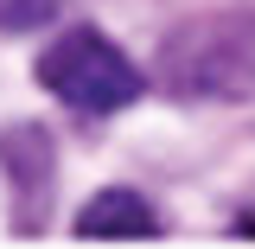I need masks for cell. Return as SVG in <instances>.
I'll return each instance as SVG.
<instances>
[{"label":"cell","instance_id":"cell-4","mask_svg":"<svg viewBox=\"0 0 255 249\" xmlns=\"http://www.w3.org/2000/svg\"><path fill=\"white\" fill-rule=\"evenodd\" d=\"M58 13V0H0V32H32Z\"/></svg>","mask_w":255,"mask_h":249},{"label":"cell","instance_id":"cell-1","mask_svg":"<svg viewBox=\"0 0 255 249\" xmlns=\"http://www.w3.org/2000/svg\"><path fill=\"white\" fill-rule=\"evenodd\" d=\"M159 83L172 96L255 102V13H204L159 45Z\"/></svg>","mask_w":255,"mask_h":249},{"label":"cell","instance_id":"cell-3","mask_svg":"<svg viewBox=\"0 0 255 249\" xmlns=\"http://www.w3.org/2000/svg\"><path fill=\"white\" fill-rule=\"evenodd\" d=\"M77 237H96V243H134V237H159V218L140 192H96L90 205L77 211Z\"/></svg>","mask_w":255,"mask_h":249},{"label":"cell","instance_id":"cell-2","mask_svg":"<svg viewBox=\"0 0 255 249\" xmlns=\"http://www.w3.org/2000/svg\"><path fill=\"white\" fill-rule=\"evenodd\" d=\"M38 83L58 96V102L83 109V115H115V109H128L140 96V70H134V58H128L115 38L77 26V32H64L58 45H45Z\"/></svg>","mask_w":255,"mask_h":249}]
</instances>
